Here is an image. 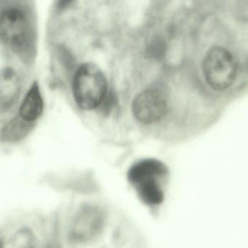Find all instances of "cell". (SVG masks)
I'll return each mask as SVG.
<instances>
[{"label": "cell", "mask_w": 248, "mask_h": 248, "mask_svg": "<svg viewBox=\"0 0 248 248\" xmlns=\"http://www.w3.org/2000/svg\"><path fill=\"white\" fill-rule=\"evenodd\" d=\"M133 115L138 121L146 124L162 120L169 111V103L159 90L148 89L139 93L132 104Z\"/></svg>", "instance_id": "5b68a950"}, {"label": "cell", "mask_w": 248, "mask_h": 248, "mask_svg": "<svg viewBox=\"0 0 248 248\" xmlns=\"http://www.w3.org/2000/svg\"><path fill=\"white\" fill-rule=\"evenodd\" d=\"M107 88L105 75L96 65L87 63L78 68L74 78L73 92L75 101L81 108H98L105 99Z\"/></svg>", "instance_id": "6da1fadb"}, {"label": "cell", "mask_w": 248, "mask_h": 248, "mask_svg": "<svg viewBox=\"0 0 248 248\" xmlns=\"http://www.w3.org/2000/svg\"><path fill=\"white\" fill-rule=\"evenodd\" d=\"M20 91L19 81L11 69L4 71L1 79V107L8 108L15 102Z\"/></svg>", "instance_id": "30bf717a"}, {"label": "cell", "mask_w": 248, "mask_h": 248, "mask_svg": "<svg viewBox=\"0 0 248 248\" xmlns=\"http://www.w3.org/2000/svg\"><path fill=\"white\" fill-rule=\"evenodd\" d=\"M32 242L33 236L31 232L26 229L19 231L13 239L14 245L18 247H29Z\"/></svg>", "instance_id": "8fae6325"}, {"label": "cell", "mask_w": 248, "mask_h": 248, "mask_svg": "<svg viewBox=\"0 0 248 248\" xmlns=\"http://www.w3.org/2000/svg\"><path fill=\"white\" fill-rule=\"evenodd\" d=\"M34 122H30L21 115L10 120L1 132V140L6 143H16L27 137L34 127Z\"/></svg>", "instance_id": "9c48e42d"}, {"label": "cell", "mask_w": 248, "mask_h": 248, "mask_svg": "<svg viewBox=\"0 0 248 248\" xmlns=\"http://www.w3.org/2000/svg\"><path fill=\"white\" fill-rule=\"evenodd\" d=\"M44 109V102L37 82H34L26 95L21 107L19 114L30 122H34L42 115Z\"/></svg>", "instance_id": "ba28073f"}, {"label": "cell", "mask_w": 248, "mask_h": 248, "mask_svg": "<svg viewBox=\"0 0 248 248\" xmlns=\"http://www.w3.org/2000/svg\"><path fill=\"white\" fill-rule=\"evenodd\" d=\"M163 177L161 175L149 177L133 186L139 198L145 204L155 206L163 202L164 191L159 181V178Z\"/></svg>", "instance_id": "52a82bcc"}, {"label": "cell", "mask_w": 248, "mask_h": 248, "mask_svg": "<svg viewBox=\"0 0 248 248\" xmlns=\"http://www.w3.org/2000/svg\"><path fill=\"white\" fill-rule=\"evenodd\" d=\"M105 214L98 207L84 206L75 214L69 229V237L73 242H89L98 236L105 225Z\"/></svg>", "instance_id": "277c9868"}, {"label": "cell", "mask_w": 248, "mask_h": 248, "mask_svg": "<svg viewBox=\"0 0 248 248\" xmlns=\"http://www.w3.org/2000/svg\"><path fill=\"white\" fill-rule=\"evenodd\" d=\"M166 166L157 159H146L135 163L127 172V179L132 185L144 178L155 175H166Z\"/></svg>", "instance_id": "8992f818"}, {"label": "cell", "mask_w": 248, "mask_h": 248, "mask_svg": "<svg viewBox=\"0 0 248 248\" xmlns=\"http://www.w3.org/2000/svg\"><path fill=\"white\" fill-rule=\"evenodd\" d=\"M71 1H72V0H60V2H59V5H60L62 7H64L66 6L67 4H69Z\"/></svg>", "instance_id": "7c38bea8"}, {"label": "cell", "mask_w": 248, "mask_h": 248, "mask_svg": "<svg viewBox=\"0 0 248 248\" xmlns=\"http://www.w3.org/2000/svg\"><path fill=\"white\" fill-rule=\"evenodd\" d=\"M0 35L3 43L13 51L24 53L31 44V34L28 18L23 11L9 8L2 13Z\"/></svg>", "instance_id": "3957f363"}, {"label": "cell", "mask_w": 248, "mask_h": 248, "mask_svg": "<svg viewBox=\"0 0 248 248\" xmlns=\"http://www.w3.org/2000/svg\"><path fill=\"white\" fill-rule=\"evenodd\" d=\"M203 73L207 85L216 91L232 86L236 75V64L232 55L223 47H213L204 57Z\"/></svg>", "instance_id": "7a4b0ae2"}]
</instances>
